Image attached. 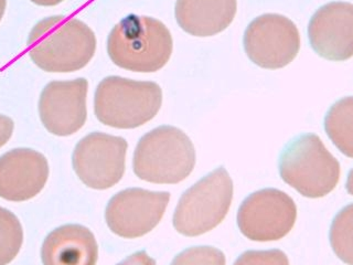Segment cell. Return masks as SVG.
Segmentation results:
<instances>
[{"instance_id":"cell-1","label":"cell","mask_w":353,"mask_h":265,"mask_svg":"<svg viewBox=\"0 0 353 265\" xmlns=\"http://www.w3.org/2000/svg\"><path fill=\"white\" fill-rule=\"evenodd\" d=\"M97 51V38L81 20L52 16L39 21L28 38L33 63L51 73H69L88 66Z\"/></svg>"},{"instance_id":"cell-2","label":"cell","mask_w":353,"mask_h":265,"mask_svg":"<svg viewBox=\"0 0 353 265\" xmlns=\"http://www.w3.org/2000/svg\"><path fill=\"white\" fill-rule=\"evenodd\" d=\"M172 49L168 28L150 17L127 16L113 28L108 39L110 60L128 71H159L168 63Z\"/></svg>"},{"instance_id":"cell-3","label":"cell","mask_w":353,"mask_h":265,"mask_svg":"<svg viewBox=\"0 0 353 265\" xmlns=\"http://www.w3.org/2000/svg\"><path fill=\"white\" fill-rule=\"evenodd\" d=\"M163 91L157 83L108 77L99 82L94 97L95 115L102 124L130 130L157 115Z\"/></svg>"},{"instance_id":"cell-4","label":"cell","mask_w":353,"mask_h":265,"mask_svg":"<svg viewBox=\"0 0 353 265\" xmlns=\"http://www.w3.org/2000/svg\"><path fill=\"white\" fill-rule=\"evenodd\" d=\"M196 150L190 138L179 128L160 126L138 141L134 173L152 184H178L192 173Z\"/></svg>"},{"instance_id":"cell-5","label":"cell","mask_w":353,"mask_h":265,"mask_svg":"<svg viewBox=\"0 0 353 265\" xmlns=\"http://www.w3.org/2000/svg\"><path fill=\"white\" fill-rule=\"evenodd\" d=\"M340 164L316 134H303L287 144L279 157L281 179L307 198H321L340 179Z\"/></svg>"},{"instance_id":"cell-6","label":"cell","mask_w":353,"mask_h":265,"mask_svg":"<svg viewBox=\"0 0 353 265\" xmlns=\"http://www.w3.org/2000/svg\"><path fill=\"white\" fill-rule=\"evenodd\" d=\"M233 199V181L223 167L215 169L183 193L174 215L176 231L198 237L224 220Z\"/></svg>"},{"instance_id":"cell-7","label":"cell","mask_w":353,"mask_h":265,"mask_svg":"<svg viewBox=\"0 0 353 265\" xmlns=\"http://www.w3.org/2000/svg\"><path fill=\"white\" fill-rule=\"evenodd\" d=\"M127 148L125 138L91 132L75 146L72 157L73 168L88 187L97 190L108 189L124 176Z\"/></svg>"},{"instance_id":"cell-8","label":"cell","mask_w":353,"mask_h":265,"mask_svg":"<svg viewBox=\"0 0 353 265\" xmlns=\"http://www.w3.org/2000/svg\"><path fill=\"white\" fill-rule=\"evenodd\" d=\"M244 49L250 60L263 69H281L297 57L301 35L287 17L262 14L248 25L244 35Z\"/></svg>"},{"instance_id":"cell-9","label":"cell","mask_w":353,"mask_h":265,"mask_svg":"<svg viewBox=\"0 0 353 265\" xmlns=\"http://www.w3.org/2000/svg\"><path fill=\"white\" fill-rule=\"evenodd\" d=\"M297 218V207L287 193L263 189L241 204L237 226L248 239L259 242L281 240L290 233Z\"/></svg>"},{"instance_id":"cell-10","label":"cell","mask_w":353,"mask_h":265,"mask_svg":"<svg viewBox=\"0 0 353 265\" xmlns=\"http://www.w3.org/2000/svg\"><path fill=\"white\" fill-rule=\"evenodd\" d=\"M169 200L170 193L165 191L128 188L110 199L105 219L115 235L125 239L141 237L157 226Z\"/></svg>"},{"instance_id":"cell-11","label":"cell","mask_w":353,"mask_h":265,"mask_svg":"<svg viewBox=\"0 0 353 265\" xmlns=\"http://www.w3.org/2000/svg\"><path fill=\"white\" fill-rule=\"evenodd\" d=\"M86 79L52 81L43 88L39 99V114L43 126L57 136L73 135L85 124L88 117Z\"/></svg>"},{"instance_id":"cell-12","label":"cell","mask_w":353,"mask_h":265,"mask_svg":"<svg viewBox=\"0 0 353 265\" xmlns=\"http://www.w3.org/2000/svg\"><path fill=\"white\" fill-rule=\"evenodd\" d=\"M314 52L325 60L342 62L353 57V3L332 1L320 7L308 25Z\"/></svg>"},{"instance_id":"cell-13","label":"cell","mask_w":353,"mask_h":265,"mask_svg":"<svg viewBox=\"0 0 353 265\" xmlns=\"http://www.w3.org/2000/svg\"><path fill=\"white\" fill-rule=\"evenodd\" d=\"M49 178L47 158L30 148H16L0 157V197L27 202L43 189Z\"/></svg>"},{"instance_id":"cell-14","label":"cell","mask_w":353,"mask_h":265,"mask_svg":"<svg viewBox=\"0 0 353 265\" xmlns=\"http://www.w3.org/2000/svg\"><path fill=\"white\" fill-rule=\"evenodd\" d=\"M41 259L43 265H97L99 246L85 226L65 224L46 237Z\"/></svg>"},{"instance_id":"cell-15","label":"cell","mask_w":353,"mask_h":265,"mask_svg":"<svg viewBox=\"0 0 353 265\" xmlns=\"http://www.w3.org/2000/svg\"><path fill=\"white\" fill-rule=\"evenodd\" d=\"M237 0H176V19L182 30L194 37H212L230 27Z\"/></svg>"},{"instance_id":"cell-16","label":"cell","mask_w":353,"mask_h":265,"mask_svg":"<svg viewBox=\"0 0 353 265\" xmlns=\"http://www.w3.org/2000/svg\"><path fill=\"white\" fill-rule=\"evenodd\" d=\"M325 130L342 154L353 158V97H343L329 108Z\"/></svg>"},{"instance_id":"cell-17","label":"cell","mask_w":353,"mask_h":265,"mask_svg":"<svg viewBox=\"0 0 353 265\" xmlns=\"http://www.w3.org/2000/svg\"><path fill=\"white\" fill-rule=\"evenodd\" d=\"M330 243L336 257L353 265V204L334 217L330 229Z\"/></svg>"},{"instance_id":"cell-18","label":"cell","mask_w":353,"mask_h":265,"mask_svg":"<svg viewBox=\"0 0 353 265\" xmlns=\"http://www.w3.org/2000/svg\"><path fill=\"white\" fill-rule=\"evenodd\" d=\"M23 242L21 224L14 213L0 207V265L14 261Z\"/></svg>"},{"instance_id":"cell-19","label":"cell","mask_w":353,"mask_h":265,"mask_svg":"<svg viewBox=\"0 0 353 265\" xmlns=\"http://www.w3.org/2000/svg\"><path fill=\"white\" fill-rule=\"evenodd\" d=\"M171 265H225V255L212 246H194L178 254Z\"/></svg>"},{"instance_id":"cell-20","label":"cell","mask_w":353,"mask_h":265,"mask_svg":"<svg viewBox=\"0 0 353 265\" xmlns=\"http://www.w3.org/2000/svg\"><path fill=\"white\" fill-rule=\"evenodd\" d=\"M234 265H290V261L281 250L248 251L236 259Z\"/></svg>"},{"instance_id":"cell-21","label":"cell","mask_w":353,"mask_h":265,"mask_svg":"<svg viewBox=\"0 0 353 265\" xmlns=\"http://www.w3.org/2000/svg\"><path fill=\"white\" fill-rule=\"evenodd\" d=\"M14 128V121L10 117L0 115V148L10 139Z\"/></svg>"},{"instance_id":"cell-22","label":"cell","mask_w":353,"mask_h":265,"mask_svg":"<svg viewBox=\"0 0 353 265\" xmlns=\"http://www.w3.org/2000/svg\"><path fill=\"white\" fill-rule=\"evenodd\" d=\"M117 265H156L154 259L145 251L136 252Z\"/></svg>"},{"instance_id":"cell-23","label":"cell","mask_w":353,"mask_h":265,"mask_svg":"<svg viewBox=\"0 0 353 265\" xmlns=\"http://www.w3.org/2000/svg\"><path fill=\"white\" fill-rule=\"evenodd\" d=\"M31 1L38 6L53 7V6H58L59 3H63L64 0H31Z\"/></svg>"},{"instance_id":"cell-24","label":"cell","mask_w":353,"mask_h":265,"mask_svg":"<svg viewBox=\"0 0 353 265\" xmlns=\"http://www.w3.org/2000/svg\"><path fill=\"white\" fill-rule=\"evenodd\" d=\"M347 190L353 196V169H351L350 173L347 175Z\"/></svg>"},{"instance_id":"cell-25","label":"cell","mask_w":353,"mask_h":265,"mask_svg":"<svg viewBox=\"0 0 353 265\" xmlns=\"http://www.w3.org/2000/svg\"><path fill=\"white\" fill-rule=\"evenodd\" d=\"M6 7H7V0H0V21L5 14Z\"/></svg>"}]
</instances>
